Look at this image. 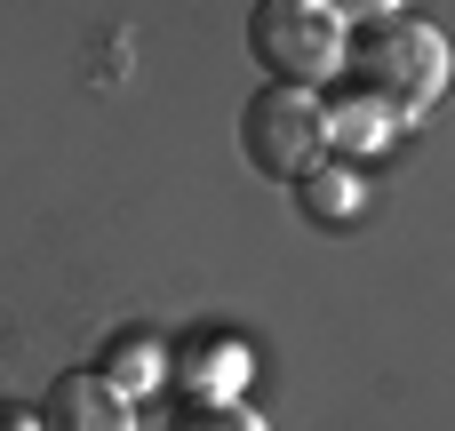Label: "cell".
I'll return each instance as SVG.
<instances>
[{
    "label": "cell",
    "mask_w": 455,
    "mask_h": 431,
    "mask_svg": "<svg viewBox=\"0 0 455 431\" xmlns=\"http://www.w3.org/2000/svg\"><path fill=\"white\" fill-rule=\"evenodd\" d=\"M240 152L256 160V176H280L296 184L304 168L328 160V104L312 88H288V80H264L240 112Z\"/></svg>",
    "instance_id": "cell-3"
},
{
    "label": "cell",
    "mask_w": 455,
    "mask_h": 431,
    "mask_svg": "<svg viewBox=\"0 0 455 431\" xmlns=\"http://www.w3.org/2000/svg\"><path fill=\"white\" fill-rule=\"evenodd\" d=\"M344 16H392V0H336Z\"/></svg>",
    "instance_id": "cell-8"
},
{
    "label": "cell",
    "mask_w": 455,
    "mask_h": 431,
    "mask_svg": "<svg viewBox=\"0 0 455 431\" xmlns=\"http://www.w3.org/2000/svg\"><path fill=\"white\" fill-rule=\"evenodd\" d=\"M248 48L272 80L288 88H320L344 80V48H352V16L336 0H256L248 16Z\"/></svg>",
    "instance_id": "cell-2"
},
{
    "label": "cell",
    "mask_w": 455,
    "mask_h": 431,
    "mask_svg": "<svg viewBox=\"0 0 455 431\" xmlns=\"http://www.w3.org/2000/svg\"><path fill=\"white\" fill-rule=\"evenodd\" d=\"M0 431H40V424H24V416H0Z\"/></svg>",
    "instance_id": "cell-9"
},
{
    "label": "cell",
    "mask_w": 455,
    "mask_h": 431,
    "mask_svg": "<svg viewBox=\"0 0 455 431\" xmlns=\"http://www.w3.org/2000/svg\"><path fill=\"white\" fill-rule=\"evenodd\" d=\"M296 208H304L312 224H344V216H360V176H352L344 160H320V168L296 176Z\"/></svg>",
    "instance_id": "cell-5"
},
{
    "label": "cell",
    "mask_w": 455,
    "mask_h": 431,
    "mask_svg": "<svg viewBox=\"0 0 455 431\" xmlns=\"http://www.w3.org/2000/svg\"><path fill=\"white\" fill-rule=\"evenodd\" d=\"M344 88L368 96L376 112L392 120H416L440 104L448 88V40L416 16H368L352 24V48H344Z\"/></svg>",
    "instance_id": "cell-1"
},
{
    "label": "cell",
    "mask_w": 455,
    "mask_h": 431,
    "mask_svg": "<svg viewBox=\"0 0 455 431\" xmlns=\"http://www.w3.org/2000/svg\"><path fill=\"white\" fill-rule=\"evenodd\" d=\"M96 376H104L112 392H152V384H160V344H152V336H120Z\"/></svg>",
    "instance_id": "cell-6"
},
{
    "label": "cell",
    "mask_w": 455,
    "mask_h": 431,
    "mask_svg": "<svg viewBox=\"0 0 455 431\" xmlns=\"http://www.w3.org/2000/svg\"><path fill=\"white\" fill-rule=\"evenodd\" d=\"M168 431H264V416L240 408V400H184L168 416Z\"/></svg>",
    "instance_id": "cell-7"
},
{
    "label": "cell",
    "mask_w": 455,
    "mask_h": 431,
    "mask_svg": "<svg viewBox=\"0 0 455 431\" xmlns=\"http://www.w3.org/2000/svg\"><path fill=\"white\" fill-rule=\"evenodd\" d=\"M40 431H136L128 392H112L96 368H64L40 392Z\"/></svg>",
    "instance_id": "cell-4"
}]
</instances>
